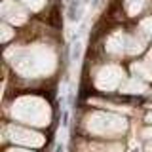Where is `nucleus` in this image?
<instances>
[{"mask_svg": "<svg viewBox=\"0 0 152 152\" xmlns=\"http://www.w3.org/2000/svg\"><path fill=\"white\" fill-rule=\"evenodd\" d=\"M146 122H150V124H152V114H148V116H146Z\"/></svg>", "mask_w": 152, "mask_h": 152, "instance_id": "nucleus-1", "label": "nucleus"}, {"mask_svg": "<svg viewBox=\"0 0 152 152\" xmlns=\"http://www.w3.org/2000/svg\"><path fill=\"white\" fill-rule=\"evenodd\" d=\"M10 152H27V150H10Z\"/></svg>", "mask_w": 152, "mask_h": 152, "instance_id": "nucleus-2", "label": "nucleus"}]
</instances>
